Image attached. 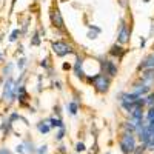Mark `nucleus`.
Segmentation results:
<instances>
[{
	"label": "nucleus",
	"instance_id": "f257e3e1",
	"mask_svg": "<svg viewBox=\"0 0 154 154\" xmlns=\"http://www.w3.org/2000/svg\"><path fill=\"white\" fill-rule=\"evenodd\" d=\"M119 146L123 154H133L137 146V136L130 131H123L119 139Z\"/></svg>",
	"mask_w": 154,
	"mask_h": 154
},
{
	"label": "nucleus",
	"instance_id": "f03ea898",
	"mask_svg": "<svg viewBox=\"0 0 154 154\" xmlns=\"http://www.w3.org/2000/svg\"><path fill=\"white\" fill-rule=\"evenodd\" d=\"M93 83H94V86H96V89L99 93H106L109 89L111 80H109V77H106L105 74H97V75L93 77Z\"/></svg>",
	"mask_w": 154,
	"mask_h": 154
},
{
	"label": "nucleus",
	"instance_id": "7ed1b4c3",
	"mask_svg": "<svg viewBox=\"0 0 154 154\" xmlns=\"http://www.w3.org/2000/svg\"><path fill=\"white\" fill-rule=\"evenodd\" d=\"M53 51H54L57 56L63 57V56H66V54L71 53L72 46L68 45V43H65V42H54V43H53Z\"/></svg>",
	"mask_w": 154,
	"mask_h": 154
},
{
	"label": "nucleus",
	"instance_id": "20e7f679",
	"mask_svg": "<svg viewBox=\"0 0 154 154\" xmlns=\"http://www.w3.org/2000/svg\"><path fill=\"white\" fill-rule=\"evenodd\" d=\"M16 94H14V80L9 79L6 80L5 83V89H3V100H11V99H14Z\"/></svg>",
	"mask_w": 154,
	"mask_h": 154
},
{
	"label": "nucleus",
	"instance_id": "39448f33",
	"mask_svg": "<svg viewBox=\"0 0 154 154\" xmlns=\"http://www.w3.org/2000/svg\"><path fill=\"white\" fill-rule=\"evenodd\" d=\"M128 38H130V29H128L126 23L122 20L120 29H119V34H117V42H119V45H123V43L128 42Z\"/></svg>",
	"mask_w": 154,
	"mask_h": 154
},
{
	"label": "nucleus",
	"instance_id": "423d86ee",
	"mask_svg": "<svg viewBox=\"0 0 154 154\" xmlns=\"http://www.w3.org/2000/svg\"><path fill=\"white\" fill-rule=\"evenodd\" d=\"M146 93H149V86H148V85H145V83H137V85H134L133 94H136L137 97H143Z\"/></svg>",
	"mask_w": 154,
	"mask_h": 154
},
{
	"label": "nucleus",
	"instance_id": "0eeeda50",
	"mask_svg": "<svg viewBox=\"0 0 154 154\" xmlns=\"http://www.w3.org/2000/svg\"><path fill=\"white\" fill-rule=\"evenodd\" d=\"M103 68H105V74H108L109 77H114L117 74V66L114 65L112 60H105L103 62Z\"/></svg>",
	"mask_w": 154,
	"mask_h": 154
},
{
	"label": "nucleus",
	"instance_id": "6e6552de",
	"mask_svg": "<svg viewBox=\"0 0 154 154\" xmlns=\"http://www.w3.org/2000/svg\"><path fill=\"white\" fill-rule=\"evenodd\" d=\"M145 117V114H143V109L142 108H134L131 112H130V119L136 120V122H142Z\"/></svg>",
	"mask_w": 154,
	"mask_h": 154
},
{
	"label": "nucleus",
	"instance_id": "1a4fd4ad",
	"mask_svg": "<svg viewBox=\"0 0 154 154\" xmlns=\"http://www.w3.org/2000/svg\"><path fill=\"white\" fill-rule=\"evenodd\" d=\"M140 68H148V69L154 68V53H151L149 56H146V57L142 60V63H140Z\"/></svg>",
	"mask_w": 154,
	"mask_h": 154
},
{
	"label": "nucleus",
	"instance_id": "9d476101",
	"mask_svg": "<svg viewBox=\"0 0 154 154\" xmlns=\"http://www.w3.org/2000/svg\"><path fill=\"white\" fill-rule=\"evenodd\" d=\"M109 54L111 56H117L119 59L123 56V49H122V46L120 45H112V48H111V51H109Z\"/></svg>",
	"mask_w": 154,
	"mask_h": 154
},
{
	"label": "nucleus",
	"instance_id": "9b49d317",
	"mask_svg": "<svg viewBox=\"0 0 154 154\" xmlns=\"http://www.w3.org/2000/svg\"><path fill=\"white\" fill-rule=\"evenodd\" d=\"M37 128H38V131H40L42 134H46V133H49V130H51V126H49L48 122H40V123H37Z\"/></svg>",
	"mask_w": 154,
	"mask_h": 154
},
{
	"label": "nucleus",
	"instance_id": "f8f14e48",
	"mask_svg": "<svg viewBox=\"0 0 154 154\" xmlns=\"http://www.w3.org/2000/svg\"><path fill=\"white\" fill-rule=\"evenodd\" d=\"M53 19H54V23H57L56 26H59V28H63V20H62V16H60V12H59V11H54Z\"/></svg>",
	"mask_w": 154,
	"mask_h": 154
},
{
	"label": "nucleus",
	"instance_id": "ddd939ff",
	"mask_svg": "<svg viewBox=\"0 0 154 154\" xmlns=\"http://www.w3.org/2000/svg\"><path fill=\"white\" fill-rule=\"evenodd\" d=\"M46 122L49 123L51 128H56V126H57V128H63V122H62L60 119H48Z\"/></svg>",
	"mask_w": 154,
	"mask_h": 154
},
{
	"label": "nucleus",
	"instance_id": "4468645a",
	"mask_svg": "<svg viewBox=\"0 0 154 154\" xmlns=\"http://www.w3.org/2000/svg\"><path fill=\"white\" fill-rule=\"evenodd\" d=\"M82 63H83V59L82 57H79V59H77L75 60V66H74V71H75V74L77 75H82Z\"/></svg>",
	"mask_w": 154,
	"mask_h": 154
},
{
	"label": "nucleus",
	"instance_id": "2eb2a0df",
	"mask_svg": "<svg viewBox=\"0 0 154 154\" xmlns=\"http://www.w3.org/2000/svg\"><path fill=\"white\" fill-rule=\"evenodd\" d=\"M146 149H148V148H146V145H145V143H142V145H137L133 154H143Z\"/></svg>",
	"mask_w": 154,
	"mask_h": 154
},
{
	"label": "nucleus",
	"instance_id": "dca6fc26",
	"mask_svg": "<svg viewBox=\"0 0 154 154\" xmlns=\"http://www.w3.org/2000/svg\"><path fill=\"white\" fill-rule=\"evenodd\" d=\"M145 105H148L149 108H152V106H154V93H151V94L145 99Z\"/></svg>",
	"mask_w": 154,
	"mask_h": 154
},
{
	"label": "nucleus",
	"instance_id": "f3484780",
	"mask_svg": "<svg viewBox=\"0 0 154 154\" xmlns=\"http://www.w3.org/2000/svg\"><path fill=\"white\" fill-rule=\"evenodd\" d=\"M68 106H69V112H71V114H75L77 109H79V105H77L75 102H69V105H68Z\"/></svg>",
	"mask_w": 154,
	"mask_h": 154
},
{
	"label": "nucleus",
	"instance_id": "a211bd4d",
	"mask_svg": "<svg viewBox=\"0 0 154 154\" xmlns=\"http://www.w3.org/2000/svg\"><path fill=\"white\" fill-rule=\"evenodd\" d=\"M63 137H65V126L60 128V131L57 133V137H56V139H57V140H62Z\"/></svg>",
	"mask_w": 154,
	"mask_h": 154
},
{
	"label": "nucleus",
	"instance_id": "6ab92c4d",
	"mask_svg": "<svg viewBox=\"0 0 154 154\" xmlns=\"http://www.w3.org/2000/svg\"><path fill=\"white\" fill-rule=\"evenodd\" d=\"M75 151H77V152H82V151H85V145H83L82 142H79V143L75 145Z\"/></svg>",
	"mask_w": 154,
	"mask_h": 154
},
{
	"label": "nucleus",
	"instance_id": "aec40b11",
	"mask_svg": "<svg viewBox=\"0 0 154 154\" xmlns=\"http://www.w3.org/2000/svg\"><path fill=\"white\" fill-rule=\"evenodd\" d=\"M46 151H48V146H46V145H43V146H40V148L37 149L38 154H46Z\"/></svg>",
	"mask_w": 154,
	"mask_h": 154
},
{
	"label": "nucleus",
	"instance_id": "412c9836",
	"mask_svg": "<svg viewBox=\"0 0 154 154\" xmlns=\"http://www.w3.org/2000/svg\"><path fill=\"white\" fill-rule=\"evenodd\" d=\"M17 35H19V31L16 29L14 32H12V34H11V37H9V38H11V40H16V38H17Z\"/></svg>",
	"mask_w": 154,
	"mask_h": 154
},
{
	"label": "nucleus",
	"instance_id": "4be33fe9",
	"mask_svg": "<svg viewBox=\"0 0 154 154\" xmlns=\"http://www.w3.org/2000/svg\"><path fill=\"white\" fill-rule=\"evenodd\" d=\"M0 154H11V151L8 148H2V149H0Z\"/></svg>",
	"mask_w": 154,
	"mask_h": 154
},
{
	"label": "nucleus",
	"instance_id": "5701e85b",
	"mask_svg": "<svg viewBox=\"0 0 154 154\" xmlns=\"http://www.w3.org/2000/svg\"><path fill=\"white\" fill-rule=\"evenodd\" d=\"M23 148H25V145H19V146H17V151H19L20 154H23V152H25V149H23Z\"/></svg>",
	"mask_w": 154,
	"mask_h": 154
},
{
	"label": "nucleus",
	"instance_id": "b1692460",
	"mask_svg": "<svg viewBox=\"0 0 154 154\" xmlns=\"http://www.w3.org/2000/svg\"><path fill=\"white\" fill-rule=\"evenodd\" d=\"M59 151H60V152H66V146H63V145H62V146L59 148Z\"/></svg>",
	"mask_w": 154,
	"mask_h": 154
},
{
	"label": "nucleus",
	"instance_id": "393cba45",
	"mask_svg": "<svg viewBox=\"0 0 154 154\" xmlns=\"http://www.w3.org/2000/svg\"><path fill=\"white\" fill-rule=\"evenodd\" d=\"M23 65H25V60H23V59H22V60H20V63H19V68H22V66H23Z\"/></svg>",
	"mask_w": 154,
	"mask_h": 154
},
{
	"label": "nucleus",
	"instance_id": "a878e982",
	"mask_svg": "<svg viewBox=\"0 0 154 154\" xmlns=\"http://www.w3.org/2000/svg\"><path fill=\"white\" fill-rule=\"evenodd\" d=\"M143 45H145V38L142 37V38H140V46H143Z\"/></svg>",
	"mask_w": 154,
	"mask_h": 154
},
{
	"label": "nucleus",
	"instance_id": "bb28decb",
	"mask_svg": "<svg viewBox=\"0 0 154 154\" xmlns=\"http://www.w3.org/2000/svg\"><path fill=\"white\" fill-rule=\"evenodd\" d=\"M0 59H2V56H0Z\"/></svg>",
	"mask_w": 154,
	"mask_h": 154
},
{
	"label": "nucleus",
	"instance_id": "cd10ccee",
	"mask_svg": "<svg viewBox=\"0 0 154 154\" xmlns=\"http://www.w3.org/2000/svg\"><path fill=\"white\" fill-rule=\"evenodd\" d=\"M152 136H154V133H152Z\"/></svg>",
	"mask_w": 154,
	"mask_h": 154
}]
</instances>
